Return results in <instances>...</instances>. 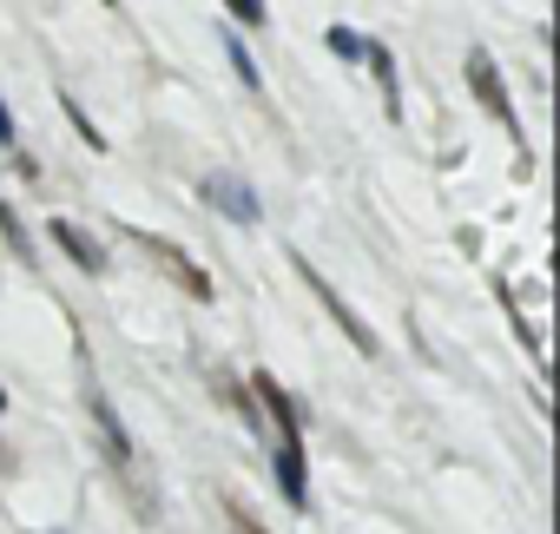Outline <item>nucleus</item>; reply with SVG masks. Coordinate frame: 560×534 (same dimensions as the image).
Returning <instances> with one entry per match:
<instances>
[{
	"label": "nucleus",
	"instance_id": "1",
	"mask_svg": "<svg viewBox=\"0 0 560 534\" xmlns=\"http://www.w3.org/2000/svg\"><path fill=\"white\" fill-rule=\"evenodd\" d=\"M126 237H132V244H139V251H145V257L159 264L172 291H185V298L211 304V291H218V285H211V271H205V264H198V257H191L185 244H172V237H159V231H145V224H132Z\"/></svg>",
	"mask_w": 560,
	"mask_h": 534
},
{
	"label": "nucleus",
	"instance_id": "2",
	"mask_svg": "<svg viewBox=\"0 0 560 534\" xmlns=\"http://www.w3.org/2000/svg\"><path fill=\"white\" fill-rule=\"evenodd\" d=\"M86 416H93V436H100L106 468H113L119 481H139V449H132V429H126V416L113 409V396H106L100 383H86Z\"/></svg>",
	"mask_w": 560,
	"mask_h": 534
},
{
	"label": "nucleus",
	"instance_id": "3",
	"mask_svg": "<svg viewBox=\"0 0 560 534\" xmlns=\"http://www.w3.org/2000/svg\"><path fill=\"white\" fill-rule=\"evenodd\" d=\"M291 264H298V278H304V291H311V298H317V304H324V311L337 317V330H343V337H350V344H357L363 357H376V350H383V344H376V330H370V324H363V317H357V311H350L343 298H337V285H330V278L317 271V264H304V257H291Z\"/></svg>",
	"mask_w": 560,
	"mask_h": 534
},
{
	"label": "nucleus",
	"instance_id": "4",
	"mask_svg": "<svg viewBox=\"0 0 560 534\" xmlns=\"http://www.w3.org/2000/svg\"><path fill=\"white\" fill-rule=\"evenodd\" d=\"M250 403H257V416H270L277 442H304V409H298V396L277 383L270 370H257V376H250Z\"/></svg>",
	"mask_w": 560,
	"mask_h": 534
},
{
	"label": "nucleus",
	"instance_id": "5",
	"mask_svg": "<svg viewBox=\"0 0 560 534\" xmlns=\"http://www.w3.org/2000/svg\"><path fill=\"white\" fill-rule=\"evenodd\" d=\"M198 205L224 211L231 224H257V218H264V198H257L237 172H211V178H198Z\"/></svg>",
	"mask_w": 560,
	"mask_h": 534
},
{
	"label": "nucleus",
	"instance_id": "6",
	"mask_svg": "<svg viewBox=\"0 0 560 534\" xmlns=\"http://www.w3.org/2000/svg\"><path fill=\"white\" fill-rule=\"evenodd\" d=\"M468 86H475V100L488 106V119H501V126L521 139V126H514V100H508V80H501V67H494L488 47H468Z\"/></svg>",
	"mask_w": 560,
	"mask_h": 534
},
{
	"label": "nucleus",
	"instance_id": "7",
	"mask_svg": "<svg viewBox=\"0 0 560 534\" xmlns=\"http://www.w3.org/2000/svg\"><path fill=\"white\" fill-rule=\"evenodd\" d=\"M270 475H277V495H284L298 514H311V462H304V442H277Z\"/></svg>",
	"mask_w": 560,
	"mask_h": 534
},
{
	"label": "nucleus",
	"instance_id": "8",
	"mask_svg": "<svg viewBox=\"0 0 560 534\" xmlns=\"http://www.w3.org/2000/svg\"><path fill=\"white\" fill-rule=\"evenodd\" d=\"M47 237H54V244H60V251L80 264L86 278H106V244H100V237H86L73 218H47Z\"/></svg>",
	"mask_w": 560,
	"mask_h": 534
},
{
	"label": "nucleus",
	"instance_id": "9",
	"mask_svg": "<svg viewBox=\"0 0 560 534\" xmlns=\"http://www.w3.org/2000/svg\"><path fill=\"white\" fill-rule=\"evenodd\" d=\"M363 60H370V73H376V93H383V113H389V119H402V86H396V54H389L383 40H370V54H363Z\"/></svg>",
	"mask_w": 560,
	"mask_h": 534
},
{
	"label": "nucleus",
	"instance_id": "10",
	"mask_svg": "<svg viewBox=\"0 0 560 534\" xmlns=\"http://www.w3.org/2000/svg\"><path fill=\"white\" fill-rule=\"evenodd\" d=\"M60 113H67V119H73V132H80V139H86V146H93V152H106V132H100V126H93V119H86V106H80V100H73V93H67V86H60Z\"/></svg>",
	"mask_w": 560,
	"mask_h": 534
},
{
	"label": "nucleus",
	"instance_id": "11",
	"mask_svg": "<svg viewBox=\"0 0 560 534\" xmlns=\"http://www.w3.org/2000/svg\"><path fill=\"white\" fill-rule=\"evenodd\" d=\"M0 237H8V251H14L21 264H34V244H27V224L14 218V205H8V198H0Z\"/></svg>",
	"mask_w": 560,
	"mask_h": 534
},
{
	"label": "nucleus",
	"instance_id": "12",
	"mask_svg": "<svg viewBox=\"0 0 560 534\" xmlns=\"http://www.w3.org/2000/svg\"><path fill=\"white\" fill-rule=\"evenodd\" d=\"M324 47H330V54H337V60H350V67H357V60H363V54H370V40H363V34H357V27H330V34H324Z\"/></svg>",
	"mask_w": 560,
	"mask_h": 534
},
{
	"label": "nucleus",
	"instance_id": "13",
	"mask_svg": "<svg viewBox=\"0 0 560 534\" xmlns=\"http://www.w3.org/2000/svg\"><path fill=\"white\" fill-rule=\"evenodd\" d=\"M224 60H231V67H237V80H244V86H250V93H257V86H264V80H257V60H250V54H244V40H237V34H224Z\"/></svg>",
	"mask_w": 560,
	"mask_h": 534
},
{
	"label": "nucleus",
	"instance_id": "14",
	"mask_svg": "<svg viewBox=\"0 0 560 534\" xmlns=\"http://www.w3.org/2000/svg\"><path fill=\"white\" fill-rule=\"evenodd\" d=\"M224 514H231V527H237V534H270V527H264V521L237 501V495H224Z\"/></svg>",
	"mask_w": 560,
	"mask_h": 534
},
{
	"label": "nucleus",
	"instance_id": "15",
	"mask_svg": "<svg viewBox=\"0 0 560 534\" xmlns=\"http://www.w3.org/2000/svg\"><path fill=\"white\" fill-rule=\"evenodd\" d=\"M224 8H231L237 21H250V27H264V0H224Z\"/></svg>",
	"mask_w": 560,
	"mask_h": 534
},
{
	"label": "nucleus",
	"instance_id": "16",
	"mask_svg": "<svg viewBox=\"0 0 560 534\" xmlns=\"http://www.w3.org/2000/svg\"><path fill=\"white\" fill-rule=\"evenodd\" d=\"M8 159H14V172H21V178H27V185H34V178H40V159H34V152H21V146H14V152H8Z\"/></svg>",
	"mask_w": 560,
	"mask_h": 534
},
{
	"label": "nucleus",
	"instance_id": "17",
	"mask_svg": "<svg viewBox=\"0 0 560 534\" xmlns=\"http://www.w3.org/2000/svg\"><path fill=\"white\" fill-rule=\"evenodd\" d=\"M21 139H14V113H8V100H0V152H14Z\"/></svg>",
	"mask_w": 560,
	"mask_h": 534
},
{
	"label": "nucleus",
	"instance_id": "18",
	"mask_svg": "<svg viewBox=\"0 0 560 534\" xmlns=\"http://www.w3.org/2000/svg\"><path fill=\"white\" fill-rule=\"evenodd\" d=\"M0 409H8V390H0Z\"/></svg>",
	"mask_w": 560,
	"mask_h": 534
},
{
	"label": "nucleus",
	"instance_id": "19",
	"mask_svg": "<svg viewBox=\"0 0 560 534\" xmlns=\"http://www.w3.org/2000/svg\"><path fill=\"white\" fill-rule=\"evenodd\" d=\"M106 8H119V0H106Z\"/></svg>",
	"mask_w": 560,
	"mask_h": 534
}]
</instances>
